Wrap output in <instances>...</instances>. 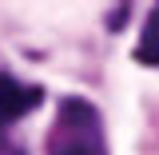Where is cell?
<instances>
[{"instance_id": "obj_3", "label": "cell", "mask_w": 159, "mask_h": 155, "mask_svg": "<svg viewBox=\"0 0 159 155\" xmlns=\"http://www.w3.org/2000/svg\"><path fill=\"white\" fill-rule=\"evenodd\" d=\"M135 60L143 68H159V8H151V16L143 24V36L135 44Z\"/></svg>"}, {"instance_id": "obj_2", "label": "cell", "mask_w": 159, "mask_h": 155, "mask_svg": "<svg viewBox=\"0 0 159 155\" xmlns=\"http://www.w3.org/2000/svg\"><path fill=\"white\" fill-rule=\"evenodd\" d=\"M40 99H44V92H40L36 84H20V80L0 72V131L8 123H16L20 116H28Z\"/></svg>"}, {"instance_id": "obj_1", "label": "cell", "mask_w": 159, "mask_h": 155, "mask_svg": "<svg viewBox=\"0 0 159 155\" xmlns=\"http://www.w3.org/2000/svg\"><path fill=\"white\" fill-rule=\"evenodd\" d=\"M48 155H107L99 112L88 99H64L60 119L48 135Z\"/></svg>"}]
</instances>
